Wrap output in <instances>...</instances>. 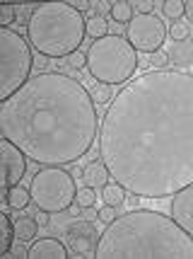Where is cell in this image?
<instances>
[{"instance_id": "obj_24", "label": "cell", "mask_w": 193, "mask_h": 259, "mask_svg": "<svg viewBox=\"0 0 193 259\" xmlns=\"http://www.w3.org/2000/svg\"><path fill=\"white\" fill-rule=\"evenodd\" d=\"M75 201H78L82 208H94V203H97V194H94L92 187H85V189H78Z\"/></svg>"}, {"instance_id": "obj_31", "label": "cell", "mask_w": 193, "mask_h": 259, "mask_svg": "<svg viewBox=\"0 0 193 259\" xmlns=\"http://www.w3.org/2000/svg\"><path fill=\"white\" fill-rule=\"evenodd\" d=\"M5 259H27V249L20 247V245H15V249H10L8 254H3Z\"/></svg>"}, {"instance_id": "obj_6", "label": "cell", "mask_w": 193, "mask_h": 259, "mask_svg": "<svg viewBox=\"0 0 193 259\" xmlns=\"http://www.w3.org/2000/svg\"><path fill=\"white\" fill-rule=\"evenodd\" d=\"M34 54L29 39L12 27H0V102L10 100L32 78Z\"/></svg>"}, {"instance_id": "obj_19", "label": "cell", "mask_w": 193, "mask_h": 259, "mask_svg": "<svg viewBox=\"0 0 193 259\" xmlns=\"http://www.w3.org/2000/svg\"><path fill=\"white\" fill-rule=\"evenodd\" d=\"M102 196H104V203H111L116 208L125 203V189L118 184V182H109V184L102 189Z\"/></svg>"}, {"instance_id": "obj_33", "label": "cell", "mask_w": 193, "mask_h": 259, "mask_svg": "<svg viewBox=\"0 0 193 259\" xmlns=\"http://www.w3.org/2000/svg\"><path fill=\"white\" fill-rule=\"evenodd\" d=\"M48 215H51L48 211H41V208H39V211L34 213V218H36V223H39V226L46 228V226H48Z\"/></svg>"}, {"instance_id": "obj_36", "label": "cell", "mask_w": 193, "mask_h": 259, "mask_svg": "<svg viewBox=\"0 0 193 259\" xmlns=\"http://www.w3.org/2000/svg\"><path fill=\"white\" fill-rule=\"evenodd\" d=\"M183 17L188 20V24H193V0L186 3V12H183Z\"/></svg>"}, {"instance_id": "obj_20", "label": "cell", "mask_w": 193, "mask_h": 259, "mask_svg": "<svg viewBox=\"0 0 193 259\" xmlns=\"http://www.w3.org/2000/svg\"><path fill=\"white\" fill-rule=\"evenodd\" d=\"M87 36H92V41H97V39H102L109 34V22H106V17H99V15H92L90 20H87Z\"/></svg>"}, {"instance_id": "obj_23", "label": "cell", "mask_w": 193, "mask_h": 259, "mask_svg": "<svg viewBox=\"0 0 193 259\" xmlns=\"http://www.w3.org/2000/svg\"><path fill=\"white\" fill-rule=\"evenodd\" d=\"M188 36H191V24L188 22H171L169 27V39L171 44H179V41H188Z\"/></svg>"}, {"instance_id": "obj_3", "label": "cell", "mask_w": 193, "mask_h": 259, "mask_svg": "<svg viewBox=\"0 0 193 259\" xmlns=\"http://www.w3.org/2000/svg\"><path fill=\"white\" fill-rule=\"evenodd\" d=\"M94 259H193V235L171 215L136 208L106 226Z\"/></svg>"}, {"instance_id": "obj_25", "label": "cell", "mask_w": 193, "mask_h": 259, "mask_svg": "<svg viewBox=\"0 0 193 259\" xmlns=\"http://www.w3.org/2000/svg\"><path fill=\"white\" fill-rule=\"evenodd\" d=\"M169 54L167 51H157V54H152L150 56V68L152 70H164V68H169Z\"/></svg>"}, {"instance_id": "obj_32", "label": "cell", "mask_w": 193, "mask_h": 259, "mask_svg": "<svg viewBox=\"0 0 193 259\" xmlns=\"http://www.w3.org/2000/svg\"><path fill=\"white\" fill-rule=\"evenodd\" d=\"M46 66H48V56H44V54H36V56H34V68H36V73H44Z\"/></svg>"}, {"instance_id": "obj_35", "label": "cell", "mask_w": 193, "mask_h": 259, "mask_svg": "<svg viewBox=\"0 0 193 259\" xmlns=\"http://www.w3.org/2000/svg\"><path fill=\"white\" fill-rule=\"evenodd\" d=\"M140 199H143V196H138V194H131V196H125V203H128L131 208H140Z\"/></svg>"}, {"instance_id": "obj_29", "label": "cell", "mask_w": 193, "mask_h": 259, "mask_svg": "<svg viewBox=\"0 0 193 259\" xmlns=\"http://www.w3.org/2000/svg\"><path fill=\"white\" fill-rule=\"evenodd\" d=\"M133 8H136V15H152L155 3L152 0H138V3H133Z\"/></svg>"}, {"instance_id": "obj_34", "label": "cell", "mask_w": 193, "mask_h": 259, "mask_svg": "<svg viewBox=\"0 0 193 259\" xmlns=\"http://www.w3.org/2000/svg\"><path fill=\"white\" fill-rule=\"evenodd\" d=\"M70 5H73V8H75L78 12H85L87 8H92V3H90V0H75V3H70Z\"/></svg>"}, {"instance_id": "obj_7", "label": "cell", "mask_w": 193, "mask_h": 259, "mask_svg": "<svg viewBox=\"0 0 193 259\" xmlns=\"http://www.w3.org/2000/svg\"><path fill=\"white\" fill-rule=\"evenodd\" d=\"M29 189H32L34 206L41 211H48V213L68 211L75 203V196H78V187H75L73 175L63 167L39 169L29 182Z\"/></svg>"}, {"instance_id": "obj_11", "label": "cell", "mask_w": 193, "mask_h": 259, "mask_svg": "<svg viewBox=\"0 0 193 259\" xmlns=\"http://www.w3.org/2000/svg\"><path fill=\"white\" fill-rule=\"evenodd\" d=\"M171 218L188 235H193V184L183 187L181 192H176L171 196Z\"/></svg>"}, {"instance_id": "obj_16", "label": "cell", "mask_w": 193, "mask_h": 259, "mask_svg": "<svg viewBox=\"0 0 193 259\" xmlns=\"http://www.w3.org/2000/svg\"><path fill=\"white\" fill-rule=\"evenodd\" d=\"M3 201L10 203V208L22 211V208H27V206L32 203V189H29V187H22V184H17V187H12V189L5 192Z\"/></svg>"}, {"instance_id": "obj_2", "label": "cell", "mask_w": 193, "mask_h": 259, "mask_svg": "<svg viewBox=\"0 0 193 259\" xmlns=\"http://www.w3.org/2000/svg\"><path fill=\"white\" fill-rule=\"evenodd\" d=\"M102 119L90 90L66 73H36L0 102V136L41 167H63L87 155Z\"/></svg>"}, {"instance_id": "obj_9", "label": "cell", "mask_w": 193, "mask_h": 259, "mask_svg": "<svg viewBox=\"0 0 193 259\" xmlns=\"http://www.w3.org/2000/svg\"><path fill=\"white\" fill-rule=\"evenodd\" d=\"M63 242L68 245L73 259H94L97 245H99V233L92 221H73L66 226Z\"/></svg>"}, {"instance_id": "obj_21", "label": "cell", "mask_w": 193, "mask_h": 259, "mask_svg": "<svg viewBox=\"0 0 193 259\" xmlns=\"http://www.w3.org/2000/svg\"><path fill=\"white\" fill-rule=\"evenodd\" d=\"M90 95L97 107H104V104H111V100H114V88L104 85V82H94L90 88Z\"/></svg>"}, {"instance_id": "obj_22", "label": "cell", "mask_w": 193, "mask_h": 259, "mask_svg": "<svg viewBox=\"0 0 193 259\" xmlns=\"http://www.w3.org/2000/svg\"><path fill=\"white\" fill-rule=\"evenodd\" d=\"M183 12H186V3H181V0H164L162 3V15L169 17L171 22H179Z\"/></svg>"}, {"instance_id": "obj_4", "label": "cell", "mask_w": 193, "mask_h": 259, "mask_svg": "<svg viewBox=\"0 0 193 259\" xmlns=\"http://www.w3.org/2000/svg\"><path fill=\"white\" fill-rule=\"evenodd\" d=\"M87 20L70 3H41L27 24V39L34 51L48 58H68L80 51L87 36Z\"/></svg>"}, {"instance_id": "obj_15", "label": "cell", "mask_w": 193, "mask_h": 259, "mask_svg": "<svg viewBox=\"0 0 193 259\" xmlns=\"http://www.w3.org/2000/svg\"><path fill=\"white\" fill-rule=\"evenodd\" d=\"M39 223L34 215H17L15 218V233H17V242H34L36 233H39Z\"/></svg>"}, {"instance_id": "obj_13", "label": "cell", "mask_w": 193, "mask_h": 259, "mask_svg": "<svg viewBox=\"0 0 193 259\" xmlns=\"http://www.w3.org/2000/svg\"><path fill=\"white\" fill-rule=\"evenodd\" d=\"M82 180H85V187H92V189H104L109 182H111V175L104 165L102 160H92L82 167Z\"/></svg>"}, {"instance_id": "obj_27", "label": "cell", "mask_w": 193, "mask_h": 259, "mask_svg": "<svg viewBox=\"0 0 193 259\" xmlns=\"http://www.w3.org/2000/svg\"><path fill=\"white\" fill-rule=\"evenodd\" d=\"M66 63H68L70 70H82V68L87 66V54H82V51H75V54H70L68 58H66Z\"/></svg>"}, {"instance_id": "obj_26", "label": "cell", "mask_w": 193, "mask_h": 259, "mask_svg": "<svg viewBox=\"0 0 193 259\" xmlns=\"http://www.w3.org/2000/svg\"><path fill=\"white\" fill-rule=\"evenodd\" d=\"M97 218L102 221L104 226L114 223L116 218H118V215H116V206H111V203H104L102 208H97Z\"/></svg>"}, {"instance_id": "obj_5", "label": "cell", "mask_w": 193, "mask_h": 259, "mask_svg": "<svg viewBox=\"0 0 193 259\" xmlns=\"http://www.w3.org/2000/svg\"><path fill=\"white\" fill-rule=\"evenodd\" d=\"M140 68V56L125 36L106 34L102 39L92 41L87 49V73L94 82L104 85H125L136 78V70Z\"/></svg>"}, {"instance_id": "obj_14", "label": "cell", "mask_w": 193, "mask_h": 259, "mask_svg": "<svg viewBox=\"0 0 193 259\" xmlns=\"http://www.w3.org/2000/svg\"><path fill=\"white\" fill-rule=\"evenodd\" d=\"M169 54V63L176 70H186L193 63V44L191 41H179V44H171Z\"/></svg>"}, {"instance_id": "obj_1", "label": "cell", "mask_w": 193, "mask_h": 259, "mask_svg": "<svg viewBox=\"0 0 193 259\" xmlns=\"http://www.w3.org/2000/svg\"><path fill=\"white\" fill-rule=\"evenodd\" d=\"M97 150L109 175L143 199H169L193 184V73H140L102 114Z\"/></svg>"}, {"instance_id": "obj_18", "label": "cell", "mask_w": 193, "mask_h": 259, "mask_svg": "<svg viewBox=\"0 0 193 259\" xmlns=\"http://www.w3.org/2000/svg\"><path fill=\"white\" fill-rule=\"evenodd\" d=\"M136 17V8H133V3H128V0H116L111 3V20L116 24H131V20Z\"/></svg>"}, {"instance_id": "obj_28", "label": "cell", "mask_w": 193, "mask_h": 259, "mask_svg": "<svg viewBox=\"0 0 193 259\" xmlns=\"http://www.w3.org/2000/svg\"><path fill=\"white\" fill-rule=\"evenodd\" d=\"M17 20V5H3L0 10V27H10Z\"/></svg>"}, {"instance_id": "obj_8", "label": "cell", "mask_w": 193, "mask_h": 259, "mask_svg": "<svg viewBox=\"0 0 193 259\" xmlns=\"http://www.w3.org/2000/svg\"><path fill=\"white\" fill-rule=\"evenodd\" d=\"M125 39L138 54H157L162 51V44L167 41L169 29L164 27V20L159 15H136L131 24L125 27Z\"/></svg>"}, {"instance_id": "obj_30", "label": "cell", "mask_w": 193, "mask_h": 259, "mask_svg": "<svg viewBox=\"0 0 193 259\" xmlns=\"http://www.w3.org/2000/svg\"><path fill=\"white\" fill-rule=\"evenodd\" d=\"M92 8L99 12V17H104V15H111V3H109V0H99V3H92Z\"/></svg>"}, {"instance_id": "obj_17", "label": "cell", "mask_w": 193, "mask_h": 259, "mask_svg": "<svg viewBox=\"0 0 193 259\" xmlns=\"http://www.w3.org/2000/svg\"><path fill=\"white\" fill-rule=\"evenodd\" d=\"M0 230H3V245H0V254H8L12 247H15V237H17V233H15V221L10 218V213L8 211H3V215H0Z\"/></svg>"}, {"instance_id": "obj_10", "label": "cell", "mask_w": 193, "mask_h": 259, "mask_svg": "<svg viewBox=\"0 0 193 259\" xmlns=\"http://www.w3.org/2000/svg\"><path fill=\"white\" fill-rule=\"evenodd\" d=\"M27 160L29 158L15 143H10L8 138H0V162H3V189L5 192L22 184L24 175H27Z\"/></svg>"}, {"instance_id": "obj_12", "label": "cell", "mask_w": 193, "mask_h": 259, "mask_svg": "<svg viewBox=\"0 0 193 259\" xmlns=\"http://www.w3.org/2000/svg\"><path fill=\"white\" fill-rule=\"evenodd\" d=\"M68 245L58 237H39L34 245L27 249V259H70Z\"/></svg>"}]
</instances>
